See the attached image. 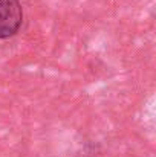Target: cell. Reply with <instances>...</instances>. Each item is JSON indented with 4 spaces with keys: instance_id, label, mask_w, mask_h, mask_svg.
I'll list each match as a JSON object with an SVG mask.
<instances>
[{
    "instance_id": "6da1fadb",
    "label": "cell",
    "mask_w": 156,
    "mask_h": 157,
    "mask_svg": "<svg viewBox=\"0 0 156 157\" xmlns=\"http://www.w3.org/2000/svg\"><path fill=\"white\" fill-rule=\"evenodd\" d=\"M23 23L20 0H0V40L14 37Z\"/></svg>"
}]
</instances>
